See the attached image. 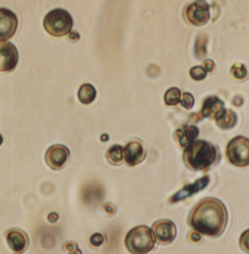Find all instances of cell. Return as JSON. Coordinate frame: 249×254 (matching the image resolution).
Instances as JSON below:
<instances>
[{
	"mask_svg": "<svg viewBox=\"0 0 249 254\" xmlns=\"http://www.w3.org/2000/svg\"><path fill=\"white\" fill-rule=\"evenodd\" d=\"M208 182H209V178H208V176H204V177L200 178V179L198 180L194 184L186 186L185 188L179 190L178 193H176L173 196L172 202H177V201L182 200V199L187 198V196H191L193 193H197L199 190H202V189L206 187Z\"/></svg>",
	"mask_w": 249,
	"mask_h": 254,
	"instance_id": "cell-13",
	"label": "cell"
},
{
	"mask_svg": "<svg viewBox=\"0 0 249 254\" xmlns=\"http://www.w3.org/2000/svg\"><path fill=\"white\" fill-rule=\"evenodd\" d=\"M70 156L68 148L63 145H54L48 149L46 153V161L52 170L62 168Z\"/></svg>",
	"mask_w": 249,
	"mask_h": 254,
	"instance_id": "cell-9",
	"label": "cell"
},
{
	"mask_svg": "<svg viewBox=\"0 0 249 254\" xmlns=\"http://www.w3.org/2000/svg\"><path fill=\"white\" fill-rule=\"evenodd\" d=\"M69 38L72 40H77L80 39V35L77 32H73L69 35Z\"/></svg>",
	"mask_w": 249,
	"mask_h": 254,
	"instance_id": "cell-31",
	"label": "cell"
},
{
	"mask_svg": "<svg viewBox=\"0 0 249 254\" xmlns=\"http://www.w3.org/2000/svg\"><path fill=\"white\" fill-rule=\"evenodd\" d=\"M231 71L236 78L244 79L247 77V70L246 69V66L242 64H236L233 65Z\"/></svg>",
	"mask_w": 249,
	"mask_h": 254,
	"instance_id": "cell-21",
	"label": "cell"
},
{
	"mask_svg": "<svg viewBox=\"0 0 249 254\" xmlns=\"http://www.w3.org/2000/svg\"><path fill=\"white\" fill-rule=\"evenodd\" d=\"M199 130L196 127L185 126L177 131L179 142L183 146H189L199 136Z\"/></svg>",
	"mask_w": 249,
	"mask_h": 254,
	"instance_id": "cell-16",
	"label": "cell"
},
{
	"mask_svg": "<svg viewBox=\"0 0 249 254\" xmlns=\"http://www.w3.org/2000/svg\"><path fill=\"white\" fill-rule=\"evenodd\" d=\"M217 157L214 145L205 140H196L187 146L184 159L187 167L195 170H204L211 167Z\"/></svg>",
	"mask_w": 249,
	"mask_h": 254,
	"instance_id": "cell-2",
	"label": "cell"
},
{
	"mask_svg": "<svg viewBox=\"0 0 249 254\" xmlns=\"http://www.w3.org/2000/svg\"><path fill=\"white\" fill-rule=\"evenodd\" d=\"M152 230L146 226L131 229L125 238L127 249L133 254H146L152 250L155 243Z\"/></svg>",
	"mask_w": 249,
	"mask_h": 254,
	"instance_id": "cell-3",
	"label": "cell"
},
{
	"mask_svg": "<svg viewBox=\"0 0 249 254\" xmlns=\"http://www.w3.org/2000/svg\"><path fill=\"white\" fill-rule=\"evenodd\" d=\"M207 38L205 35H199L196 45V53L199 58L205 57L206 54Z\"/></svg>",
	"mask_w": 249,
	"mask_h": 254,
	"instance_id": "cell-20",
	"label": "cell"
},
{
	"mask_svg": "<svg viewBox=\"0 0 249 254\" xmlns=\"http://www.w3.org/2000/svg\"><path fill=\"white\" fill-rule=\"evenodd\" d=\"M223 107V102L218 97H210L204 102L201 114L204 117L211 116H215L216 117L224 109Z\"/></svg>",
	"mask_w": 249,
	"mask_h": 254,
	"instance_id": "cell-14",
	"label": "cell"
},
{
	"mask_svg": "<svg viewBox=\"0 0 249 254\" xmlns=\"http://www.w3.org/2000/svg\"><path fill=\"white\" fill-rule=\"evenodd\" d=\"M190 238H191L192 241L193 242H199L200 241L201 237L197 232H193L190 235Z\"/></svg>",
	"mask_w": 249,
	"mask_h": 254,
	"instance_id": "cell-28",
	"label": "cell"
},
{
	"mask_svg": "<svg viewBox=\"0 0 249 254\" xmlns=\"http://www.w3.org/2000/svg\"><path fill=\"white\" fill-rule=\"evenodd\" d=\"M6 238L10 249L16 254L24 253L29 246V237L21 229H10L6 233Z\"/></svg>",
	"mask_w": 249,
	"mask_h": 254,
	"instance_id": "cell-11",
	"label": "cell"
},
{
	"mask_svg": "<svg viewBox=\"0 0 249 254\" xmlns=\"http://www.w3.org/2000/svg\"><path fill=\"white\" fill-rule=\"evenodd\" d=\"M3 142V137L2 136H1V134H0V145H1V143H2Z\"/></svg>",
	"mask_w": 249,
	"mask_h": 254,
	"instance_id": "cell-32",
	"label": "cell"
},
{
	"mask_svg": "<svg viewBox=\"0 0 249 254\" xmlns=\"http://www.w3.org/2000/svg\"><path fill=\"white\" fill-rule=\"evenodd\" d=\"M187 18L192 24L203 25L209 19V7L205 1H199L192 4L187 9Z\"/></svg>",
	"mask_w": 249,
	"mask_h": 254,
	"instance_id": "cell-10",
	"label": "cell"
},
{
	"mask_svg": "<svg viewBox=\"0 0 249 254\" xmlns=\"http://www.w3.org/2000/svg\"><path fill=\"white\" fill-rule=\"evenodd\" d=\"M181 103H182V106L185 107L187 109H190L194 105V97H193L192 94H189V93H185L183 96H182Z\"/></svg>",
	"mask_w": 249,
	"mask_h": 254,
	"instance_id": "cell-25",
	"label": "cell"
},
{
	"mask_svg": "<svg viewBox=\"0 0 249 254\" xmlns=\"http://www.w3.org/2000/svg\"><path fill=\"white\" fill-rule=\"evenodd\" d=\"M123 147L120 145H115L111 147L109 151L106 153V158L111 164L117 165L120 163L123 159Z\"/></svg>",
	"mask_w": 249,
	"mask_h": 254,
	"instance_id": "cell-18",
	"label": "cell"
},
{
	"mask_svg": "<svg viewBox=\"0 0 249 254\" xmlns=\"http://www.w3.org/2000/svg\"><path fill=\"white\" fill-rule=\"evenodd\" d=\"M203 66L205 71L211 72L213 68L215 67V64L212 60H206V61H205V63H203Z\"/></svg>",
	"mask_w": 249,
	"mask_h": 254,
	"instance_id": "cell-27",
	"label": "cell"
},
{
	"mask_svg": "<svg viewBox=\"0 0 249 254\" xmlns=\"http://www.w3.org/2000/svg\"><path fill=\"white\" fill-rule=\"evenodd\" d=\"M206 71L202 66H195L190 69V75L194 80H202L206 77Z\"/></svg>",
	"mask_w": 249,
	"mask_h": 254,
	"instance_id": "cell-22",
	"label": "cell"
},
{
	"mask_svg": "<svg viewBox=\"0 0 249 254\" xmlns=\"http://www.w3.org/2000/svg\"><path fill=\"white\" fill-rule=\"evenodd\" d=\"M216 123L222 128H232L237 123V115L231 110L223 109L216 116Z\"/></svg>",
	"mask_w": 249,
	"mask_h": 254,
	"instance_id": "cell-15",
	"label": "cell"
},
{
	"mask_svg": "<svg viewBox=\"0 0 249 254\" xmlns=\"http://www.w3.org/2000/svg\"><path fill=\"white\" fill-rule=\"evenodd\" d=\"M18 25L17 15L9 9L0 8V42L13 38Z\"/></svg>",
	"mask_w": 249,
	"mask_h": 254,
	"instance_id": "cell-7",
	"label": "cell"
},
{
	"mask_svg": "<svg viewBox=\"0 0 249 254\" xmlns=\"http://www.w3.org/2000/svg\"><path fill=\"white\" fill-rule=\"evenodd\" d=\"M63 249L69 254H83L79 249L78 245L75 242L69 241L63 245Z\"/></svg>",
	"mask_w": 249,
	"mask_h": 254,
	"instance_id": "cell-24",
	"label": "cell"
},
{
	"mask_svg": "<svg viewBox=\"0 0 249 254\" xmlns=\"http://www.w3.org/2000/svg\"><path fill=\"white\" fill-rule=\"evenodd\" d=\"M44 28L54 37H61L70 32L73 20L70 14L63 9H54L45 17Z\"/></svg>",
	"mask_w": 249,
	"mask_h": 254,
	"instance_id": "cell-4",
	"label": "cell"
},
{
	"mask_svg": "<svg viewBox=\"0 0 249 254\" xmlns=\"http://www.w3.org/2000/svg\"><path fill=\"white\" fill-rule=\"evenodd\" d=\"M58 219V215L55 213H51L49 214V220L50 222L54 223Z\"/></svg>",
	"mask_w": 249,
	"mask_h": 254,
	"instance_id": "cell-30",
	"label": "cell"
},
{
	"mask_svg": "<svg viewBox=\"0 0 249 254\" xmlns=\"http://www.w3.org/2000/svg\"><path fill=\"white\" fill-rule=\"evenodd\" d=\"M240 246L246 253L249 254V229L243 232L240 238Z\"/></svg>",
	"mask_w": 249,
	"mask_h": 254,
	"instance_id": "cell-23",
	"label": "cell"
},
{
	"mask_svg": "<svg viewBox=\"0 0 249 254\" xmlns=\"http://www.w3.org/2000/svg\"><path fill=\"white\" fill-rule=\"evenodd\" d=\"M78 97L82 103H91L97 97V91L92 85L84 84L79 90Z\"/></svg>",
	"mask_w": 249,
	"mask_h": 254,
	"instance_id": "cell-17",
	"label": "cell"
},
{
	"mask_svg": "<svg viewBox=\"0 0 249 254\" xmlns=\"http://www.w3.org/2000/svg\"><path fill=\"white\" fill-rule=\"evenodd\" d=\"M153 234L159 244L166 245L172 243L176 236V227L170 220H160L152 225Z\"/></svg>",
	"mask_w": 249,
	"mask_h": 254,
	"instance_id": "cell-8",
	"label": "cell"
},
{
	"mask_svg": "<svg viewBox=\"0 0 249 254\" xmlns=\"http://www.w3.org/2000/svg\"><path fill=\"white\" fill-rule=\"evenodd\" d=\"M123 156L127 164L134 166L143 161L145 157V153L142 144L133 141L128 143L123 150Z\"/></svg>",
	"mask_w": 249,
	"mask_h": 254,
	"instance_id": "cell-12",
	"label": "cell"
},
{
	"mask_svg": "<svg viewBox=\"0 0 249 254\" xmlns=\"http://www.w3.org/2000/svg\"><path fill=\"white\" fill-rule=\"evenodd\" d=\"M180 90L177 88L168 89L165 94V101L168 105H175L180 101Z\"/></svg>",
	"mask_w": 249,
	"mask_h": 254,
	"instance_id": "cell-19",
	"label": "cell"
},
{
	"mask_svg": "<svg viewBox=\"0 0 249 254\" xmlns=\"http://www.w3.org/2000/svg\"><path fill=\"white\" fill-rule=\"evenodd\" d=\"M227 156L230 163L237 167L249 165V139L238 136L227 145Z\"/></svg>",
	"mask_w": 249,
	"mask_h": 254,
	"instance_id": "cell-5",
	"label": "cell"
},
{
	"mask_svg": "<svg viewBox=\"0 0 249 254\" xmlns=\"http://www.w3.org/2000/svg\"><path fill=\"white\" fill-rule=\"evenodd\" d=\"M91 243L93 246H100L103 243V237L100 233L94 234L91 238Z\"/></svg>",
	"mask_w": 249,
	"mask_h": 254,
	"instance_id": "cell-26",
	"label": "cell"
},
{
	"mask_svg": "<svg viewBox=\"0 0 249 254\" xmlns=\"http://www.w3.org/2000/svg\"><path fill=\"white\" fill-rule=\"evenodd\" d=\"M227 219V210L223 202L216 198L206 197L195 206L189 223L199 233L218 238L225 230Z\"/></svg>",
	"mask_w": 249,
	"mask_h": 254,
	"instance_id": "cell-1",
	"label": "cell"
},
{
	"mask_svg": "<svg viewBox=\"0 0 249 254\" xmlns=\"http://www.w3.org/2000/svg\"><path fill=\"white\" fill-rule=\"evenodd\" d=\"M19 60L18 49L8 41L0 42V72H10L16 67Z\"/></svg>",
	"mask_w": 249,
	"mask_h": 254,
	"instance_id": "cell-6",
	"label": "cell"
},
{
	"mask_svg": "<svg viewBox=\"0 0 249 254\" xmlns=\"http://www.w3.org/2000/svg\"><path fill=\"white\" fill-rule=\"evenodd\" d=\"M233 104H234L236 106H241V105H243L244 103V100H243L242 97H235L234 100H233Z\"/></svg>",
	"mask_w": 249,
	"mask_h": 254,
	"instance_id": "cell-29",
	"label": "cell"
}]
</instances>
